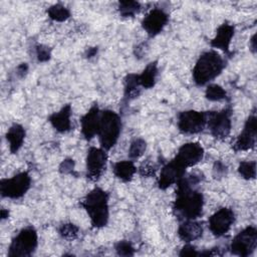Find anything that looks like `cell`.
<instances>
[{
  "mask_svg": "<svg viewBox=\"0 0 257 257\" xmlns=\"http://www.w3.org/2000/svg\"><path fill=\"white\" fill-rule=\"evenodd\" d=\"M201 182V177L191 175L183 177L177 183L176 200L174 202V211L182 220H196L203 211L204 196L196 189Z\"/></svg>",
  "mask_w": 257,
  "mask_h": 257,
  "instance_id": "6da1fadb",
  "label": "cell"
},
{
  "mask_svg": "<svg viewBox=\"0 0 257 257\" xmlns=\"http://www.w3.org/2000/svg\"><path fill=\"white\" fill-rule=\"evenodd\" d=\"M80 205L85 209L91 225L94 228H102L108 222V194L100 189H92L80 202Z\"/></svg>",
  "mask_w": 257,
  "mask_h": 257,
  "instance_id": "7a4b0ae2",
  "label": "cell"
},
{
  "mask_svg": "<svg viewBox=\"0 0 257 257\" xmlns=\"http://www.w3.org/2000/svg\"><path fill=\"white\" fill-rule=\"evenodd\" d=\"M224 66V59L216 50L205 51L199 56L193 68L195 83L199 86L207 84L222 72Z\"/></svg>",
  "mask_w": 257,
  "mask_h": 257,
  "instance_id": "3957f363",
  "label": "cell"
},
{
  "mask_svg": "<svg viewBox=\"0 0 257 257\" xmlns=\"http://www.w3.org/2000/svg\"><path fill=\"white\" fill-rule=\"evenodd\" d=\"M121 132V118L113 110L105 109L100 113L98 140L102 149L110 150L117 142Z\"/></svg>",
  "mask_w": 257,
  "mask_h": 257,
  "instance_id": "277c9868",
  "label": "cell"
},
{
  "mask_svg": "<svg viewBox=\"0 0 257 257\" xmlns=\"http://www.w3.org/2000/svg\"><path fill=\"white\" fill-rule=\"evenodd\" d=\"M38 236L32 226H28L19 231L12 239L8 248L9 257H29L37 248Z\"/></svg>",
  "mask_w": 257,
  "mask_h": 257,
  "instance_id": "5b68a950",
  "label": "cell"
},
{
  "mask_svg": "<svg viewBox=\"0 0 257 257\" xmlns=\"http://www.w3.org/2000/svg\"><path fill=\"white\" fill-rule=\"evenodd\" d=\"M31 186V178L27 172H21L0 182V193L2 197L19 199L26 194Z\"/></svg>",
  "mask_w": 257,
  "mask_h": 257,
  "instance_id": "8992f818",
  "label": "cell"
},
{
  "mask_svg": "<svg viewBox=\"0 0 257 257\" xmlns=\"http://www.w3.org/2000/svg\"><path fill=\"white\" fill-rule=\"evenodd\" d=\"M256 246L257 229L254 226H248L233 238L229 249L233 255L247 257L255 251Z\"/></svg>",
  "mask_w": 257,
  "mask_h": 257,
  "instance_id": "52a82bcc",
  "label": "cell"
},
{
  "mask_svg": "<svg viewBox=\"0 0 257 257\" xmlns=\"http://www.w3.org/2000/svg\"><path fill=\"white\" fill-rule=\"evenodd\" d=\"M231 109L224 108L220 111H207V126L211 135L218 139H226L232 127Z\"/></svg>",
  "mask_w": 257,
  "mask_h": 257,
  "instance_id": "ba28073f",
  "label": "cell"
},
{
  "mask_svg": "<svg viewBox=\"0 0 257 257\" xmlns=\"http://www.w3.org/2000/svg\"><path fill=\"white\" fill-rule=\"evenodd\" d=\"M207 125V112L194 109L181 111L178 115V128L186 135L202 132Z\"/></svg>",
  "mask_w": 257,
  "mask_h": 257,
  "instance_id": "9c48e42d",
  "label": "cell"
},
{
  "mask_svg": "<svg viewBox=\"0 0 257 257\" xmlns=\"http://www.w3.org/2000/svg\"><path fill=\"white\" fill-rule=\"evenodd\" d=\"M107 155L102 148L91 147L86 156V176L91 181H97L106 168Z\"/></svg>",
  "mask_w": 257,
  "mask_h": 257,
  "instance_id": "30bf717a",
  "label": "cell"
},
{
  "mask_svg": "<svg viewBox=\"0 0 257 257\" xmlns=\"http://www.w3.org/2000/svg\"><path fill=\"white\" fill-rule=\"evenodd\" d=\"M235 221V214L230 208H221L209 218V229L216 237L225 235Z\"/></svg>",
  "mask_w": 257,
  "mask_h": 257,
  "instance_id": "8fae6325",
  "label": "cell"
},
{
  "mask_svg": "<svg viewBox=\"0 0 257 257\" xmlns=\"http://www.w3.org/2000/svg\"><path fill=\"white\" fill-rule=\"evenodd\" d=\"M256 115L255 112L251 113L247 120L245 121V124L243 126V130L237 137L235 144L233 146L234 151L240 152V151H248L255 147L256 144Z\"/></svg>",
  "mask_w": 257,
  "mask_h": 257,
  "instance_id": "7c38bea8",
  "label": "cell"
},
{
  "mask_svg": "<svg viewBox=\"0 0 257 257\" xmlns=\"http://www.w3.org/2000/svg\"><path fill=\"white\" fill-rule=\"evenodd\" d=\"M185 174L186 168L174 158L162 168L158 179V187L161 190H166L170 186L177 184Z\"/></svg>",
  "mask_w": 257,
  "mask_h": 257,
  "instance_id": "4fadbf2b",
  "label": "cell"
},
{
  "mask_svg": "<svg viewBox=\"0 0 257 257\" xmlns=\"http://www.w3.org/2000/svg\"><path fill=\"white\" fill-rule=\"evenodd\" d=\"M204 157L203 147L196 142L186 143L180 147L175 159L186 169L200 163Z\"/></svg>",
  "mask_w": 257,
  "mask_h": 257,
  "instance_id": "5bb4252c",
  "label": "cell"
},
{
  "mask_svg": "<svg viewBox=\"0 0 257 257\" xmlns=\"http://www.w3.org/2000/svg\"><path fill=\"white\" fill-rule=\"evenodd\" d=\"M169 21V15L161 8L152 9L143 19L142 26L150 37L161 33Z\"/></svg>",
  "mask_w": 257,
  "mask_h": 257,
  "instance_id": "9a60e30c",
  "label": "cell"
},
{
  "mask_svg": "<svg viewBox=\"0 0 257 257\" xmlns=\"http://www.w3.org/2000/svg\"><path fill=\"white\" fill-rule=\"evenodd\" d=\"M100 113L97 104H93L88 111L80 118L81 123V134L86 141H90L95 136H97Z\"/></svg>",
  "mask_w": 257,
  "mask_h": 257,
  "instance_id": "2e32d148",
  "label": "cell"
},
{
  "mask_svg": "<svg viewBox=\"0 0 257 257\" xmlns=\"http://www.w3.org/2000/svg\"><path fill=\"white\" fill-rule=\"evenodd\" d=\"M233 35H234V26L228 22H224L218 27L216 31V35L211 40L210 44L212 47L221 49L224 52L228 53Z\"/></svg>",
  "mask_w": 257,
  "mask_h": 257,
  "instance_id": "e0dca14e",
  "label": "cell"
},
{
  "mask_svg": "<svg viewBox=\"0 0 257 257\" xmlns=\"http://www.w3.org/2000/svg\"><path fill=\"white\" fill-rule=\"evenodd\" d=\"M178 235L186 243L195 241L203 235V224L196 220H183L179 225Z\"/></svg>",
  "mask_w": 257,
  "mask_h": 257,
  "instance_id": "ac0fdd59",
  "label": "cell"
},
{
  "mask_svg": "<svg viewBox=\"0 0 257 257\" xmlns=\"http://www.w3.org/2000/svg\"><path fill=\"white\" fill-rule=\"evenodd\" d=\"M71 105L70 104H65L61 109L57 112L52 113L48 121L50 124L55 128L58 133H67L71 128Z\"/></svg>",
  "mask_w": 257,
  "mask_h": 257,
  "instance_id": "d6986e66",
  "label": "cell"
},
{
  "mask_svg": "<svg viewBox=\"0 0 257 257\" xmlns=\"http://www.w3.org/2000/svg\"><path fill=\"white\" fill-rule=\"evenodd\" d=\"M6 140L9 143L10 152L16 154L24 143L25 128L19 123H13L6 133Z\"/></svg>",
  "mask_w": 257,
  "mask_h": 257,
  "instance_id": "ffe728a7",
  "label": "cell"
},
{
  "mask_svg": "<svg viewBox=\"0 0 257 257\" xmlns=\"http://www.w3.org/2000/svg\"><path fill=\"white\" fill-rule=\"evenodd\" d=\"M114 176L122 182H130L137 172L134 161H119L113 166Z\"/></svg>",
  "mask_w": 257,
  "mask_h": 257,
  "instance_id": "44dd1931",
  "label": "cell"
},
{
  "mask_svg": "<svg viewBox=\"0 0 257 257\" xmlns=\"http://www.w3.org/2000/svg\"><path fill=\"white\" fill-rule=\"evenodd\" d=\"M157 76H158V63L157 61H154L149 63L146 66V68L143 70V72L139 74L141 86L146 89L152 88L157 81Z\"/></svg>",
  "mask_w": 257,
  "mask_h": 257,
  "instance_id": "7402d4cb",
  "label": "cell"
},
{
  "mask_svg": "<svg viewBox=\"0 0 257 257\" xmlns=\"http://www.w3.org/2000/svg\"><path fill=\"white\" fill-rule=\"evenodd\" d=\"M141 84L139 74L128 73L124 77V96L125 98H134L141 92Z\"/></svg>",
  "mask_w": 257,
  "mask_h": 257,
  "instance_id": "603a6c76",
  "label": "cell"
},
{
  "mask_svg": "<svg viewBox=\"0 0 257 257\" xmlns=\"http://www.w3.org/2000/svg\"><path fill=\"white\" fill-rule=\"evenodd\" d=\"M47 14L51 20L58 22L65 21L70 17L69 9L61 4H54L50 6L47 9Z\"/></svg>",
  "mask_w": 257,
  "mask_h": 257,
  "instance_id": "cb8c5ba5",
  "label": "cell"
},
{
  "mask_svg": "<svg viewBox=\"0 0 257 257\" xmlns=\"http://www.w3.org/2000/svg\"><path fill=\"white\" fill-rule=\"evenodd\" d=\"M141 10V4L137 1H120L118 11L122 17H133Z\"/></svg>",
  "mask_w": 257,
  "mask_h": 257,
  "instance_id": "d4e9b609",
  "label": "cell"
},
{
  "mask_svg": "<svg viewBox=\"0 0 257 257\" xmlns=\"http://www.w3.org/2000/svg\"><path fill=\"white\" fill-rule=\"evenodd\" d=\"M146 149H147V143L145 140H143L141 138L135 139L131 143V146L128 149V158L132 161L141 158L144 155V153L146 152Z\"/></svg>",
  "mask_w": 257,
  "mask_h": 257,
  "instance_id": "484cf974",
  "label": "cell"
},
{
  "mask_svg": "<svg viewBox=\"0 0 257 257\" xmlns=\"http://www.w3.org/2000/svg\"><path fill=\"white\" fill-rule=\"evenodd\" d=\"M205 96L211 101H219L227 96L226 90L219 84H209L205 90Z\"/></svg>",
  "mask_w": 257,
  "mask_h": 257,
  "instance_id": "4316f807",
  "label": "cell"
},
{
  "mask_svg": "<svg viewBox=\"0 0 257 257\" xmlns=\"http://www.w3.org/2000/svg\"><path fill=\"white\" fill-rule=\"evenodd\" d=\"M238 172L242 178L246 180H252L256 177V162L255 161H243L239 164Z\"/></svg>",
  "mask_w": 257,
  "mask_h": 257,
  "instance_id": "83f0119b",
  "label": "cell"
},
{
  "mask_svg": "<svg viewBox=\"0 0 257 257\" xmlns=\"http://www.w3.org/2000/svg\"><path fill=\"white\" fill-rule=\"evenodd\" d=\"M78 227L72 223H65V224H62L60 227H59V235L63 238V239H66V240H74L77 238L78 236Z\"/></svg>",
  "mask_w": 257,
  "mask_h": 257,
  "instance_id": "f1b7e54d",
  "label": "cell"
},
{
  "mask_svg": "<svg viewBox=\"0 0 257 257\" xmlns=\"http://www.w3.org/2000/svg\"><path fill=\"white\" fill-rule=\"evenodd\" d=\"M114 249H115L116 254L119 256H133L135 254V248L126 240L118 241L115 244Z\"/></svg>",
  "mask_w": 257,
  "mask_h": 257,
  "instance_id": "f546056e",
  "label": "cell"
},
{
  "mask_svg": "<svg viewBox=\"0 0 257 257\" xmlns=\"http://www.w3.org/2000/svg\"><path fill=\"white\" fill-rule=\"evenodd\" d=\"M36 56L39 62H45L50 59L51 49L48 46L39 44L36 46Z\"/></svg>",
  "mask_w": 257,
  "mask_h": 257,
  "instance_id": "4dcf8cb0",
  "label": "cell"
},
{
  "mask_svg": "<svg viewBox=\"0 0 257 257\" xmlns=\"http://www.w3.org/2000/svg\"><path fill=\"white\" fill-rule=\"evenodd\" d=\"M74 165H75L74 160L65 159L59 165V172L61 174H70V173H72V171L74 169Z\"/></svg>",
  "mask_w": 257,
  "mask_h": 257,
  "instance_id": "1f68e13d",
  "label": "cell"
},
{
  "mask_svg": "<svg viewBox=\"0 0 257 257\" xmlns=\"http://www.w3.org/2000/svg\"><path fill=\"white\" fill-rule=\"evenodd\" d=\"M157 169L156 167L153 165V164H149V163H146V164H143L140 169H139V172L142 176L144 177H151V176H154L155 173H156Z\"/></svg>",
  "mask_w": 257,
  "mask_h": 257,
  "instance_id": "d6a6232c",
  "label": "cell"
},
{
  "mask_svg": "<svg viewBox=\"0 0 257 257\" xmlns=\"http://www.w3.org/2000/svg\"><path fill=\"white\" fill-rule=\"evenodd\" d=\"M180 256H199V252L196 250V247L187 243L180 251Z\"/></svg>",
  "mask_w": 257,
  "mask_h": 257,
  "instance_id": "836d02e7",
  "label": "cell"
},
{
  "mask_svg": "<svg viewBox=\"0 0 257 257\" xmlns=\"http://www.w3.org/2000/svg\"><path fill=\"white\" fill-rule=\"evenodd\" d=\"M213 172H214L215 177H223L227 173V168L221 161H217L214 164Z\"/></svg>",
  "mask_w": 257,
  "mask_h": 257,
  "instance_id": "e575fe53",
  "label": "cell"
},
{
  "mask_svg": "<svg viewBox=\"0 0 257 257\" xmlns=\"http://www.w3.org/2000/svg\"><path fill=\"white\" fill-rule=\"evenodd\" d=\"M27 70H28V65H27L26 63H21L20 65L17 66V74H18L20 77L24 76V75L26 74Z\"/></svg>",
  "mask_w": 257,
  "mask_h": 257,
  "instance_id": "d590c367",
  "label": "cell"
},
{
  "mask_svg": "<svg viewBox=\"0 0 257 257\" xmlns=\"http://www.w3.org/2000/svg\"><path fill=\"white\" fill-rule=\"evenodd\" d=\"M97 47H89L88 49H86V51H85V57L86 58H91V57H93V56H95L96 55V53H97Z\"/></svg>",
  "mask_w": 257,
  "mask_h": 257,
  "instance_id": "8d00e7d4",
  "label": "cell"
},
{
  "mask_svg": "<svg viewBox=\"0 0 257 257\" xmlns=\"http://www.w3.org/2000/svg\"><path fill=\"white\" fill-rule=\"evenodd\" d=\"M255 38H256V34H254V35L251 37V39H250V47H251V50H252L253 52L256 51V40H255Z\"/></svg>",
  "mask_w": 257,
  "mask_h": 257,
  "instance_id": "74e56055",
  "label": "cell"
},
{
  "mask_svg": "<svg viewBox=\"0 0 257 257\" xmlns=\"http://www.w3.org/2000/svg\"><path fill=\"white\" fill-rule=\"evenodd\" d=\"M8 216H9V212H8V210L2 209V210H1V219H2V220H4V219H6Z\"/></svg>",
  "mask_w": 257,
  "mask_h": 257,
  "instance_id": "f35d334b",
  "label": "cell"
}]
</instances>
